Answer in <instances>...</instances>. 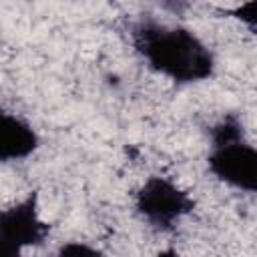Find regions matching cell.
Returning a JSON list of instances; mask_svg holds the SVG:
<instances>
[{"label":"cell","instance_id":"cell-1","mask_svg":"<svg viewBox=\"0 0 257 257\" xmlns=\"http://www.w3.org/2000/svg\"><path fill=\"white\" fill-rule=\"evenodd\" d=\"M131 44L151 72L179 86L207 82L217 74V58L209 44L185 24L153 18L131 26Z\"/></svg>","mask_w":257,"mask_h":257},{"label":"cell","instance_id":"cell-2","mask_svg":"<svg viewBox=\"0 0 257 257\" xmlns=\"http://www.w3.org/2000/svg\"><path fill=\"white\" fill-rule=\"evenodd\" d=\"M195 207V197L181 183L161 173L149 175L133 193L137 217L159 233L175 231Z\"/></svg>","mask_w":257,"mask_h":257},{"label":"cell","instance_id":"cell-3","mask_svg":"<svg viewBox=\"0 0 257 257\" xmlns=\"http://www.w3.org/2000/svg\"><path fill=\"white\" fill-rule=\"evenodd\" d=\"M50 231V221L42 217L38 191L26 193L0 213V243L4 257H18L26 249L44 245Z\"/></svg>","mask_w":257,"mask_h":257},{"label":"cell","instance_id":"cell-4","mask_svg":"<svg viewBox=\"0 0 257 257\" xmlns=\"http://www.w3.org/2000/svg\"><path fill=\"white\" fill-rule=\"evenodd\" d=\"M205 165L221 185L245 195H257V145L247 137L209 145Z\"/></svg>","mask_w":257,"mask_h":257},{"label":"cell","instance_id":"cell-5","mask_svg":"<svg viewBox=\"0 0 257 257\" xmlns=\"http://www.w3.org/2000/svg\"><path fill=\"white\" fill-rule=\"evenodd\" d=\"M36 126L18 112L4 110L0 114V163H22L40 149Z\"/></svg>","mask_w":257,"mask_h":257},{"label":"cell","instance_id":"cell-6","mask_svg":"<svg viewBox=\"0 0 257 257\" xmlns=\"http://www.w3.org/2000/svg\"><path fill=\"white\" fill-rule=\"evenodd\" d=\"M207 137H209V145L227 143V141L245 137V126H243L241 116H239L237 112H225L221 118H217V120L209 126Z\"/></svg>","mask_w":257,"mask_h":257},{"label":"cell","instance_id":"cell-7","mask_svg":"<svg viewBox=\"0 0 257 257\" xmlns=\"http://www.w3.org/2000/svg\"><path fill=\"white\" fill-rule=\"evenodd\" d=\"M223 14L257 34V0H241L235 6L223 8Z\"/></svg>","mask_w":257,"mask_h":257},{"label":"cell","instance_id":"cell-8","mask_svg":"<svg viewBox=\"0 0 257 257\" xmlns=\"http://www.w3.org/2000/svg\"><path fill=\"white\" fill-rule=\"evenodd\" d=\"M56 255L60 257H96L102 255V249L96 245H90L88 241H64L56 249Z\"/></svg>","mask_w":257,"mask_h":257},{"label":"cell","instance_id":"cell-9","mask_svg":"<svg viewBox=\"0 0 257 257\" xmlns=\"http://www.w3.org/2000/svg\"><path fill=\"white\" fill-rule=\"evenodd\" d=\"M161 4L165 6V10H169L173 14H183L189 0H161Z\"/></svg>","mask_w":257,"mask_h":257}]
</instances>
